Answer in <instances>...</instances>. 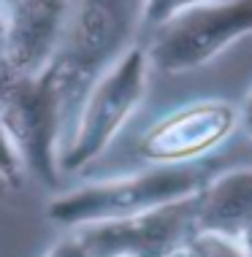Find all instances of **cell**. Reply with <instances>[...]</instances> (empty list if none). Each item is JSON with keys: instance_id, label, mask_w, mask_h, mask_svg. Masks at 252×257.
<instances>
[{"instance_id": "obj_8", "label": "cell", "mask_w": 252, "mask_h": 257, "mask_svg": "<svg viewBox=\"0 0 252 257\" xmlns=\"http://www.w3.org/2000/svg\"><path fill=\"white\" fill-rule=\"evenodd\" d=\"M22 171H25L22 160H19L9 133H6V124L0 119V179H3L11 190H17L19 182H22Z\"/></svg>"}, {"instance_id": "obj_10", "label": "cell", "mask_w": 252, "mask_h": 257, "mask_svg": "<svg viewBox=\"0 0 252 257\" xmlns=\"http://www.w3.org/2000/svg\"><path fill=\"white\" fill-rule=\"evenodd\" d=\"M44 257H90V254H87V249L81 246V241L76 238V235H65V238L57 241V244H52V249H49Z\"/></svg>"}, {"instance_id": "obj_11", "label": "cell", "mask_w": 252, "mask_h": 257, "mask_svg": "<svg viewBox=\"0 0 252 257\" xmlns=\"http://www.w3.org/2000/svg\"><path fill=\"white\" fill-rule=\"evenodd\" d=\"M3 27H6V6L0 0V38H3Z\"/></svg>"}, {"instance_id": "obj_2", "label": "cell", "mask_w": 252, "mask_h": 257, "mask_svg": "<svg viewBox=\"0 0 252 257\" xmlns=\"http://www.w3.org/2000/svg\"><path fill=\"white\" fill-rule=\"evenodd\" d=\"M201 184L204 176L193 168H157L136 176L79 187L68 195L54 198L46 214L52 222L76 230L95 222L138 217V214L195 198L201 192Z\"/></svg>"}, {"instance_id": "obj_9", "label": "cell", "mask_w": 252, "mask_h": 257, "mask_svg": "<svg viewBox=\"0 0 252 257\" xmlns=\"http://www.w3.org/2000/svg\"><path fill=\"white\" fill-rule=\"evenodd\" d=\"M198 0H144V25L149 27H160L165 19L177 17L179 11H187Z\"/></svg>"}, {"instance_id": "obj_3", "label": "cell", "mask_w": 252, "mask_h": 257, "mask_svg": "<svg viewBox=\"0 0 252 257\" xmlns=\"http://www.w3.org/2000/svg\"><path fill=\"white\" fill-rule=\"evenodd\" d=\"M146 84V54L128 49L90 89L73 136L60 152V171H79L114 141L120 127L136 111Z\"/></svg>"}, {"instance_id": "obj_12", "label": "cell", "mask_w": 252, "mask_h": 257, "mask_svg": "<svg viewBox=\"0 0 252 257\" xmlns=\"http://www.w3.org/2000/svg\"><path fill=\"white\" fill-rule=\"evenodd\" d=\"M9 190H11V187H9V184H6V182H3V179H0V198H3V195H6V192H9Z\"/></svg>"}, {"instance_id": "obj_14", "label": "cell", "mask_w": 252, "mask_h": 257, "mask_svg": "<svg viewBox=\"0 0 252 257\" xmlns=\"http://www.w3.org/2000/svg\"><path fill=\"white\" fill-rule=\"evenodd\" d=\"M6 3H14V0H3V6H6Z\"/></svg>"}, {"instance_id": "obj_5", "label": "cell", "mask_w": 252, "mask_h": 257, "mask_svg": "<svg viewBox=\"0 0 252 257\" xmlns=\"http://www.w3.org/2000/svg\"><path fill=\"white\" fill-rule=\"evenodd\" d=\"M249 27L252 0H236L228 6H193L155 27L149 60L163 71L193 68Z\"/></svg>"}, {"instance_id": "obj_6", "label": "cell", "mask_w": 252, "mask_h": 257, "mask_svg": "<svg viewBox=\"0 0 252 257\" xmlns=\"http://www.w3.org/2000/svg\"><path fill=\"white\" fill-rule=\"evenodd\" d=\"M71 0H14L6 3L0 68L11 76H41L54 60L65 33Z\"/></svg>"}, {"instance_id": "obj_1", "label": "cell", "mask_w": 252, "mask_h": 257, "mask_svg": "<svg viewBox=\"0 0 252 257\" xmlns=\"http://www.w3.org/2000/svg\"><path fill=\"white\" fill-rule=\"evenodd\" d=\"M0 119L6 124L22 168L41 184L57 187L60 152L65 147L68 119L52 76H11L0 68Z\"/></svg>"}, {"instance_id": "obj_4", "label": "cell", "mask_w": 252, "mask_h": 257, "mask_svg": "<svg viewBox=\"0 0 252 257\" xmlns=\"http://www.w3.org/2000/svg\"><path fill=\"white\" fill-rule=\"evenodd\" d=\"M190 230H195V198L138 217L84 225L73 235L90 257H168L187 244Z\"/></svg>"}, {"instance_id": "obj_7", "label": "cell", "mask_w": 252, "mask_h": 257, "mask_svg": "<svg viewBox=\"0 0 252 257\" xmlns=\"http://www.w3.org/2000/svg\"><path fill=\"white\" fill-rule=\"evenodd\" d=\"M220 133V111H182V114H174L155 124L141 138L138 155L152 160V163H179V160H187L204 152L206 147H212Z\"/></svg>"}, {"instance_id": "obj_13", "label": "cell", "mask_w": 252, "mask_h": 257, "mask_svg": "<svg viewBox=\"0 0 252 257\" xmlns=\"http://www.w3.org/2000/svg\"><path fill=\"white\" fill-rule=\"evenodd\" d=\"M247 124H249V133H252V103H249V111H247Z\"/></svg>"}]
</instances>
